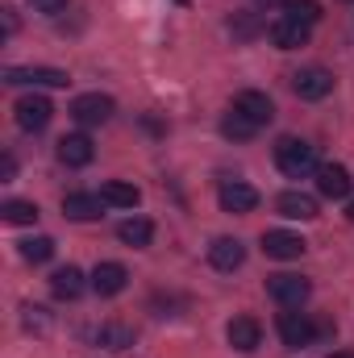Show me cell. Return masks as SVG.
Instances as JSON below:
<instances>
[{
  "instance_id": "6da1fadb",
  "label": "cell",
  "mask_w": 354,
  "mask_h": 358,
  "mask_svg": "<svg viewBox=\"0 0 354 358\" xmlns=\"http://www.w3.org/2000/svg\"><path fill=\"white\" fill-rule=\"evenodd\" d=\"M275 167L283 171L288 179H304V176H317V146L313 142H300V138H279L275 146Z\"/></svg>"
},
{
  "instance_id": "7a4b0ae2",
  "label": "cell",
  "mask_w": 354,
  "mask_h": 358,
  "mask_svg": "<svg viewBox=\"0 0 354 358\" xmlns=\"http://www.w3.org/2000/svg\"><path fill=\"white\" fill-rule=\"evenodd\" d=\"M13 117H17V125H21L25 134H42V129L50 125V117H55V104H50L42 92H25V96L13 104Z\"/></svg>"
},
{
  "instance_id": "3957f363",
  "label": "cell",
  "mask_w": 354,
  "mask_h": 358,
  "mask_svg": "<svg viewBox=\"0 0 354 358\" xmlns=\"http://www.w3.org/2000/svg\"><path fill=\"white\" fill-rule=\"evenodd\" d=\"M325 329H330V325H313V317H309V313H296V308L279 313V338H283V346H292V350L313 346V338H317V334H325Z\"/></svg>"
},
{
  "instance_id": "277c9868",
  "label": "cell",
  "mask_w": 354,
  "mask_h": 358,
  "mask_svg": "<svg viewBox=\"0 0 354 358\" xmlns=\"http://www.w3.org/2000/svg\"><path fill=\"white\" fill-rule=\"evenodd\" d=\"M267 296L279 304V308H300L309 296H313V283L304 275H271L267 279Z\"/></svg>"
},
{
  "instance_id": "5b68a950",
  "label": "cell",
  "mask_w": 354,
  "mask_h": 358,
  "mask_svg": "<svg viewBox=\"0 0 354 358\" xmlns=\"http://www.w3.org/2000/svg\"><path fill=\"white\" fill-rule=\"evenodd\" d=\"M113 113H117V104L104 92H84V96L71 100V117L80 125H104V121H113Z\"/></svg>"
},
{
  "instance_id": "8992f818",
  "label": "cell",
  "mask_w": 354,
  "mask_h": 358,
  "mask_svg": "<svg viewBox=\"0 0 354 358\" xmlns=\"http://www.w3.org/2000/svg\"><path fill=\"white\" fill-rule=\"evenodd\" d=\"M217 200H221V208H225V213H234V217H242V213H255V208H259V192H255L246 179H221Z\"/></svg>"
},
{
  "instance_id": "52a82bcc",
  "label": "cell",
  "mask_w": 354,
  "mask_h": 358,
  "mask_svg": "<svg viewBox=\"0 0 354 358\" xmlns=\"http://www.w3.org/2000/svg\"><path fill=\"white\" fill-rule=\"evenodd\" d=\"M4 84H29V88H67L71 80H67V71H59V67H8L4 71Z\"/></svg>"
},
{
  "instance_id": "ba28073f",
  "label": "cell",
  "mask_w": 354,
  "mask_h": 358,
  "mask_svg": "<svg viewBox=\"0 0 354 358\" xmlns=\"http://www.w3.org/2000/svg\"><path fill=\"white\" fill-rule=\"evenodd\" d=\"M292 92L300 100H325L334 92V71H325V67H300L292 76Z\"/></svg>"
},
{
  "instance_id": "9c48e42d",
  "label": "cell",
  "mask_w": 354,
  "mask_h": 358,
  "mask_svg": "<svg viewBox=\"0 0 354 358\" xmlns=\"http://www.w3.org/2000/svg\"><path fill=\"white\" fill-rule=\"evenodd\" d=\"M304 250H309V242H304L300 234H292V229H267L263 234V255L267 259L292 263V259H300Z\"/></svg>"
},
{
  "instance_id": "30bf717a",
  "label": "cell",
  "mask_w": 354,
  "mask_h": 358,
  "mask_svg": "<svg viewBox=\"0 0 354 358\" xmlns=\"http://www.w3.org/2000/svg\"><path fill=\"white\" fill-rule=\"evenodd\" d=\"M229 108H234V113H242V117H250L259 129H267V125H271V117H275V104H271V96H267V92H255V88L238 92Z\"/></svg>"
},
{
  "instance_id": "8fae6325",
  "label": "cell",
  "mask_w": 354,
  "mask_h": 358,
  "mask_svg": "<svg viewBox=\"0 0 354 358\" xmlns=\"http://www.w3.org/2000/svg\"><path fill=\"white\" fill-rule=\"evenodd\" d=\"M225 338H229V346H234V350L250 355V350H259V346H263V325H259L255 317H234V321L225 325Z\"/></svg>"
},
{
  "instance_id": "7c38bea8",
  "label": "cell",
  "mask_w": 354,
  "mask_h": 358,
  "mask_svg": "<svg viewBox=\"0 0 354 358\" xmlns=\"http://www.w3.org/2000/svg\"><path fill=\"white\" fill-rule=\"evenodd\" d=\"M317 192L325 200H346L351 196V171L342 163H321L317 167Z\"/></svg>"
},
{
  "instance_id": "4fadbf2b",
  "label": "cell",
  "mask_w": 354,
  "mask_h": 358,
  "mask_svg": "<svg viewBox=\"0 0 354 358\" xmlns=\"http://www.w3.org/2000/svg\"><path fill=\"white\" fill-rule=\"evenodd\" d=\"M267 38L279 50H296V46H309V25L304 21H292V17H279V21H271Z\"/></svg>"
},
{
  "instance_id": "5bb4252c",
  "label": "cell",
  "mask_w": 354,
  "mask_h": 358,
  "mask_svg": "<svg viewBox=\"0 0 354 358\" xmlns=\"http://www.w3.org/2000/svg\"><path fill=\"white\" fill-rule=\"evenodd\" d=\"M59 163L63 167H88L92 159H96V146H92L88 134H67V138H59Z\"/></svg>"
},
{
  "instance_id": "9a60e30c",
  "label": "cell",
  "mask_w": 354,
  "mask_h": 358,
  "mask_svg": "<svg viewBox=\"0 0 354 358\" xmlns=\"http://www.w3.org/2000/svg\"><path fill=\"white\" fill-rule=\"evenodd\" d=\"M92 292L96 296H117V292H125V283H129V271L121 267V263H96L92 271Z\"/></svg>"
},
{
  "instance_id": "2e32d148",
  "label": "cell",
  "mask_w": 354,
  "mask_h": 358,
  "mask_svg": "<svg viewBox=\"0 0 354 358\" xmlns=\"http://www.w3.org/2000/svg\"><path fill=\"white\" fill-rule=\"evenodd\" d=\"M208 263H213L217 271H238L242 263H246V246H242L238 238H213Z\"/></svg>"
},
{
  "instance_id": "e0dca14e",
  "label": "cell",
  "mask_w": 354,
  "mask_h": 358,
  "mask_svg": "<svg viewBox=\"0 0 354 358\" xmlns=\"http://www.w3.org/2000/svg\"><path fill=\"white\" fill-rule=\"evenodd\" d=\"M63 213L71 221H100L104 217V200L92 196V192H67L63 196Z\"/></svg>"
},
{
  "instance_id": "ac0fdd59",
  "label": "cell",
  "mask_w": 354,
  "mask_h": 358,
  "mask_svg": "<svg viewBox=\"0 0 354 358\" xmlns=\"http://www.w3.org/2000/svg\"><path fill=\"white\" fill-rule=\"evenodd\" d=\"M275 208H279V217H288V221H313V217H317V200H313L309 192H283V196L275 200Z\"/></svg>"
},
{
  "instance_id": "d6986e66",
  "label": "cell",
  "mask_w": 354,
  "mask_h": 358,
  "mask_svg": "<svg viewBox=\"0 0 354 358\" xmlns=\"http://www.w3.org/2000/svg\"><path fill=\"white\" fill-rule=\"evenodd\" d=\"M84 287H92V283H84V271L80 267H59L55 275H50V292H55V300H80Z\"/></svg>"
},
{
  "instance_id": "ffe728a7",
  "label": "cell",
  "mask_w": 354,
  "mask_h": 358,
  "mask_svg": "<svg viewBox=\"0 0 354 358\" xmlns=\"http://www.w3.org/2000/svg\"><path fill=\"white\" fill-rule=\"evenodd\" d=\"M100 200H104L108 208H134V204L142 200V192H138L134 183H125V179H108V183L100 187Z\"/></svg>"
},
{
  "instance_id": "44dd1931",
  "label": "cell",
  "mask_w": 354,
  "mask_h": 358,
  "mask_svg": "<svg viewBox=\"0 0 354 358\" xmlns=\"http://www.w3.org/2000/svg\"><path fill=\"white\" fill-rule=\"evenodd\" d=\"M117 238H121L125 246L142 250V246H150V238H155V225H150L146 217H125V221L117 225Z\"/></svg>"
},
{
  "instance_id": "7402d4cb",
  "label": "cell",
  "mask_w": 354,
  "mask_h": 358,
  "mask_svg": "<svg viewBox=\"0 0 354 358\" xmlns=\"http://www.w3.org/2000/svg\"><path fill=\"white\" fill-rule=\"evenodd\" d=\"M221 134L229 138V142H250V138H259V125L250 121V117H242V113H225L221 117Z\"/></svg>"
},
{
  "instance_id": "603a6c76",
  "label": "cell",
  "mask_w": 354,
  "mask_h": 358,
  "mask_svg": "<svg viewBox=\"0 0 354 358\" xmlns=\"http://www.w3.org/2000/svg\"><path fill=\"white\" fill-rule=\"evenodd\" d=\"M96 342H100V346H108V350H129V346H134V329H129V325L108 321V325H100V329H96Z\"/></svg>"
},
{
  "instance_id": "cb8c5ba5",
  "label": "cell",
  "mask_w": 354,
  "mask_h": 358,
  "mask_svg": "<svg viewBox=\"0 0 354 358\" xmlns=\"http://www.w3.org/2000/svg\"><path fill=\"white\" fill-rule=\"evenodd\" d=\"M0 217H4L8 225H34V221H38V204H34V200H4V204H0Z\"/></svg>"
},
{
  "instance_id": "d4e9b609",
  "label": "cell",
  "mask_w": 354,
  "mask_h": 358,
  "mask_svg": "<svg viewBox=\"0 0 354 358\" xmlns=\"http://www.w3.org/2000/svg\"><path fill=\"white\" fill-rule=\"evenodd\" d=\"M21 259L34 263V267L50 263V259H55V238H46V234H42V238H25V242H21Z\"/></svg>"
},
{
  "instance_id": "484cf974",
  "label": "cell",
  "mask_w": 354,
  "mask_h": 358,
  "mask_svg": "<svg viewBox=\"0 0 354 358\" xmlns=\"http://www.w3.org/2000/svg\"><path fill=\"white\" fill-rule=\"evenodd\" d=\"M283 17L313 25V21H321V4L317 0H283Z\"/></svg>"
},
{
  "instance_id": "4316f807",
  "label": "cell",
  "mask_w": 354,
  "mask_h": 358,
  "mask_svg": "<svg viewBox=\"0 0 354 358\" xmlns=\"http://www.w3.org/2000/svg\"><path fill=\"white\" fill-rule=\"evenodd\" d=\"M229 29H234L238 38H250V34H259V21H250V17H234Z\"/></svg>"
},
{
  "instance_id": "83f0119b",
  "label": "cell",
  "mask_w": 354,
  "mask_h": 358,
  "mask_svg": "<svg viewBox=\"0 0 354 358\" xmlns=\"http://www.w3.org/2000/svg\"><path fill=\"white\" fill-rule=\"evenodd\" d=\"M25 325L29 329H46V308H25Z\"/></svg>"
},
{
  "instance_id": "f1b7e54d",
  "label": "cell",
  "mask_w": 354,
  "mask_h": 358,
  "mask_svg": "<svg viewBox=\"0 0 354 358\" xmlns=\"http://www.w3.org/2000/svg\"><path fill=\"white\" fill-rule=\"evenodd\" d=\"M29 4H34L38 13H63V8H67V0H29Z\"/></svg>"
},
{
  "instance_id": "f546056e",
  "label": "cell",
  "mask_w": 354,
  "mask_h": 358,
  "mask_svg": "<svg viewBox=\"0 0 354 358\" xmlns=\"http://www.w3.org/2000/svg\"><path fill=\"white\" fill-rule=\"evenodd\" d=\"M330 358H354V355H351V350H342V355H330Z\"/></svg>"
},
{
  "instance_id": "4dcf8cb0",
  "label": "cell",
  "mask_w": 354,
  "mask_h": 358,
  "mask_svg": "<svg viewBox=\"0 0 354 358\" xmlns=\"http://www.w3.org/2000/svg\"><path fill=\"white\" fill-rule=\"evenodd\" d=\"M255 4H283V0H255Z\"/></svg>"
},
{
  "instance_id": "1f68e13d",
  "label": "cell",
  "mask_w": 354,
  "mask_h": 358,
  "mask_svg": "<svg viewBox=\"0 0 354 358\" xmlns=\"http://www.w3.org/2000/svg\"><path fill=\"white\" fill-rule=\"evenodd\" d=\"M346 217H351V221H354V200H351V208H346Z\"/></svg>"
},
{
  "instance_id": "d6a6232c",
  "label": "cell",
  "mask_w": 354,
  "mask_h": 358,
  "mask_svg": "<svg viewBox=\"0 0 354 358\" xmlns=\"http://www.w3.org/2000/svg\"><path fill=\"white\" fill-rule=\"evenodd\" d=\"M346 4H354V0H346Z\"/></svg>"
}]
</instances>
